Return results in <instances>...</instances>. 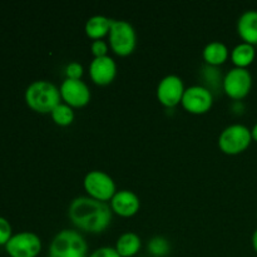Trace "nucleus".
<instances>
[{"label": "nucleus", "mask_w": 257, "mask_h": 257, "mask_svg": "<svg viewBox=\"0 0 257 257\" xmlns=\"http://www.w3.org/2000/svg\"><path fill=\"white\" fill-rule=\"evenodd\" d=\"M68 215L80 230L99 233L109 226L112 221V208L104 201L80 196L70 202Z\"/></svg>", "instance_id": "obj_1"}, {"label": "nucleus", "mask_w": 257, "mask_h": 257, "mask_svg": "<svg viewBox=\"0 0 257 257\" xmlns=\"http://www.w3.org/2000/svg\"><path fill=\"white\" fill-rule=\"evenodd\" d=\"M60 89L49 80H35L25 90L28 105L40 113H52L60 103Z\"/></svg>", "instance_id": "obj_2"}, {"label": "nucleus", "mask_w": 257, "mask_h": 257, "mask_svg": "<svg viewBox=\"0 0 257 257\" xmlns=\"http://www.w3.org/2000/svg\"><path fill=\"white\" fill-rule=\"evenodd\" d=\"M48 257H88V245L77 230H62L54 236Z\"/></svg>", "instance_id": "obj_3"}, {"label": "nucleus", "mask_w": 257, "mask_h": 257, "mask_svg": "<svg viewBox=\"0 0 257 257\" xmlns=\"http://www.w3.org/2000/svg\"><path fill=\"white\" fill-rule=\"evenodd\" d=\"M251 141H252L251 131L245 124L235 123L226 127L221 132L218 137V146L225 153L236 155L245 151L250 146Z\"/></svg>", "instance_id": "obj_4"}, {"label": "nucleus", "mask_w": 257, "mask_h": 257, "mask_svg": "<svg viewBox=\"0 0 257 257\" xmlns=\"http://www.w3.org/2000/svg\"><path fill=\"white\" fill-rule=\"evenodd\" d=\"M137 35L133 25L127 20H113L109 30L110 48L118 55H128L135 50Z\"/></svg>", "instance_id": "obj_5"}, {"label": "nucleus", "mask_w": 257, "mask_h": 257, "mask_svg": "<svg viewBox=\"0 0 257 257\" xmlns=\"http://www.w3.org/2000/svg\"><path fill=\"white\" fill-rule=\"evenodd\" d=\"M5 250L10 257H37L42 250V241L37 233L23 231L10 237Z\"/></svg>", "instance_id": "obj_6"}, {"label": "nucleus", "mask_w": 257, "mask_h": 257, "mask_svg": "<svg viewBox=\"0 0 257 257\" xmlns=\"http://www.w3.org/2000/svg\"><path fill=\"white\" fill-rule=\"evenodd\" d=\"M84 188L90 197L97 198L99 201L112 200L114 196L115 183L113 178L104 171L93 170L85 175L84 177Z\"/></svg>", "instance_id": "obj_7"}, {"label": "nucleus", "mask_w": 257, "mask_h": 257, "mask_svg": "<svg viewBox=\"0 0 257 257\" xmlns=\"http://www.w3.org/2000/svg\"><path fill=\"white\" fill-rule=\"evenodd\" d=\"M252 87V75L246 68L235 67L227 72L223 79V89L233 99L246 97Z\"/></svg>", "instance_id": "obj_8"}, {"label": "nucleus", "mask_w": 257, "mask_h": 257, "mask_svg": "<svg viewBox=\"0 0 257 257\" xmlns=\"http://www.w3.org/2000/svg\"><path fill=\"white\" fill-rule=\"evenodd\" d=\"M185 89L182 79L178 75L168 74L158 83L157 97L162 104L173 107L182 100Z\"/></svg>", "instance_id": "obj_9"}, {"label": "nucleus", "mask_w": 257, "mask_h": 257, "mask_svg": "<svg viewBox=\"0 0 257 257\" xmlns=\"http://www.w3.org/2000/svg\"><path fill=\"white\" fill-rule=\"evenodd\" d=\"M60 95L70 107H83L90 99V90L82 79L65 78L60 85Z\"/></svg>", "instance_id": "obj_10"}, {"label": "nucleus", "mask_w": 257, "mask_h": 257, "mask_svg": "<svg viewBox=\"0 0 257 257\" xmlns=\"http://www.w3.org/2000/svg\"><path fill=\"white\" fill-rule=\"evenodd\" d=\"M182 105L192 113H205L213 103L212 93L202 85H192L185 89L182 97Z\"/></svg>", "instance_id": "obj_11"}, {"label": "nucleus", "mask_w": 257, "mask_h": 257, "mask_svg": "<svg viewBox=\"0 0 257 257\" xmlns=\"http://www.w3.org/2000/svg\"><path fill=\"white\" fill-rule=\"evenodd\" d=\"M89 74L92 80L99 85L109 84L117 74V64L114 59L109 55L104 57H95L90 62Z\"/></svg>", "instance_id": "obj_12"}, {"label": "nucleus", "mask_w": 257, "mask_h": 257, "mask_svg": "<svg viewBox=\"0 0 257 257\" xmlns=\"http://www.w3.org/2000/svg\"><path fill=\"white\" fill-rule=\"evenodd\" d=\"M140 197L133 191L120 190L114 193L110 200V208L120 216H133L140 210Z\"/></svg>", "instance_id": "obj_13"}, {"label": "nucleus", "mask_w": 257, "mask_h": 257, "mask_svg": "<svg viewBox=\"0 0 257 257\" xmlns=\"http://www.w3.org/2000/svg\"><path fill=\"white\" fill-rule=\"evenodd\" d=\"M237 32L243 42L257 44V10H246L237 20Z\"/></svg>", "instance_id": "obj_14"}, {"label": "nucleus", "mask_w": 257, "mask_h": 257, "mask_svg": "<svg viewBox=\"0 0 257 257\" xmlns=\"http://www.w3.org/2000/svg\"><path fill=\"white\" fill-rule=\"evenodd\" d=\"M113 19L104 15H93L85 23V33L93 39H100L107 33H109Z\"/></svg>", "instance_id": "obj_15"}, {"label": "nucleus", "mask_w": 257, "mask_h": 257, "mask_svg": "<svg viewBox=\"0 0 257 257\" xmlns=\"http://www.w3.org/2000/svg\"><path fill=\"white\" fill-rule=\"evenodd\" d=\"M141 237L136 232H124L118 237L115 250L122 257H132L140 251Z\"/></svg>", "instance_id": "obj_16"}, {"label": "nucleus", "mask_w": 257, "mask_h": 257, "mask_svg": "<svg viewBox=\"0 0 257 257\" xmlns=\"http://www.w3.org/2000/svg\"><path fill=\"white\" fill-rule=\"evenodd\" d=\"M203 59L212 65L222 64L228 57V49L225 43L220 40H213L210 42L205 48H203Z\"/></svg>", "instance_id": "obj_17"}, {"label": "nucleus", "mask_w": 257, "mask_h": 257, "mask_svg": "<svg viewBox=\"0 0 257 257\" xmlns=\"http://www.w3.org/2000/svg\"><path fill=\"white\" fill-rule=\"evenodd\" d=\"M256 55L255 47L252 44H248V43L242 42L240 44L236 45L235 48L231 52V59L235 63L236 67L240 68H246L247 65H250L253 62Z\"/></svg>", "instance_id": "obj_18"}, {"label": "nucleus", "mask_w": 257, "mask_h": 257, "mask_svg": "<svg viewBox=\"0 0 257 257\" xmlns=\"http://www.w3.org/2000/svg\"><path fill=\"white\" fill-rule=\"evenodd\" d=\"M52 118L57 124L68 125L74 120V112L67 103H59L52 110Z\"/></svg>", "instance_id": "obj_19"}, {"label": "nucleus", "mask_w": 257, "mask_h": 257, "mask_svg": "<svg viewBox=\"0 0 257 257\" xmlns=\"http://www.w3.org/2000/svg\"><path fill=\"white\" fill-rule=\"evenodd\" d=\"M150 247V251L156 256H163L168 252L170 250V245H168L167 240L162 236H157V237L152 238L148 245Z\"/></svg>", "instance_id": "obj_20"}, {"label": "nucleus", "mask_w": 257, "mask_h": 257, "mask_svg": "<svg viewBox=\"0 0 257 257\" xmlns=\"http://www.w3.org/2000/svg\"><path fill=\"white\" fill-rule=\"evenodd\" d=\"M12 236V226L9 221L0 216V245H7Z\"/></svg>", "instance_id": "obj_21"}, {"label": "nucleus", "mask_w": 257, "mask_h": 257, "mask_svg": "<svg viewBox=\"0 0 257 257\" xmlns=\"http://www.w3.org/2000/svg\"><path fill=\"white\" fill-rule=\"evenodd\" d=\"M65 74H67V78L80 79L83 74V65L78 62H70L65 68Z\"/></svg>", "instance_id": "obj_22"}, {"label": "nucleus", "mask_w": 257, "mask_h": 257, "mask_svg": "<svg viewBox=\"0 0 257 257\" xmlns=\"http://www.w3.org/2000/svg\"><path fill=\"white\" fill-rule=\"evenodd\" d=\"M90 49H92V53L95 57H104L107 55L108 52V44L102 39H95L94 42L90 45Z\"/></svg>", "instance_id": "obj_23"}, {"label": "nucleus", "mask_w": 257, "mask_h": 257, "mask_svg": "<svg viewBox=\"0 0 257 257\" xmlns=\"http://www.w3.org/2000/svg\"><path fill=\"white\" fill-rule=\"evenodd\" d=\"M88 257H122L115 250V247H109V246H103V247L97 248L93 251Z\"/></svg>", "instance_id": "obj_24"}, {"label": "nucleus", "mask_w": 257, "mask_h": 257, "mask_svg": "<svg viewBox=\"0 0 257 257\" xmlns=\"http://www.w3.org/2000/svg\"><path fill=\"white\" fill-rule=\"evenodd\" d=\"M252 246L255 248L256 253H257V228L253 231V235H252Z\"/></svg>", "instance_id": "obj_25"}, {"label": "nucleus", "mask_w": 257, "mask_h": 257, "mask_svg": "<svg viewBox=\"0 0 257 257\" xmlns=\"http://www.w3.org/2000/svg\"><path fill=\"white\" fill-rule=\"evenodd\" d=\"M251 135H252V138L255 141H257V123L255 125L252 127V130H251Z\"/></svg>", "instance_id": "obj_26"}]
</instances>
